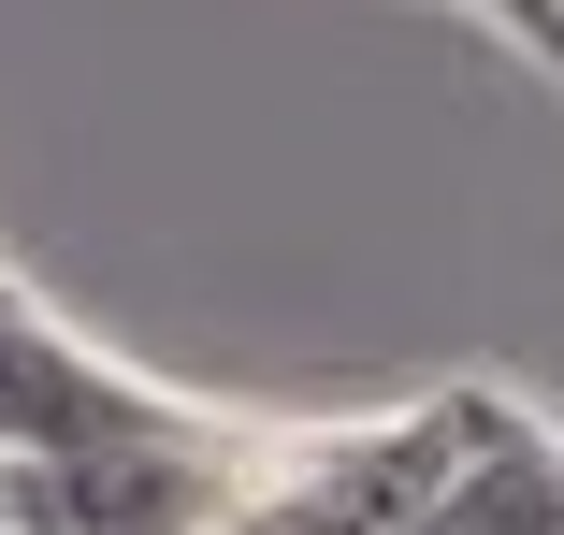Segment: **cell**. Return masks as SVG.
<instances>
[{"instance_id": "cell-4", "label": "cell", "mask_w": 564, "mask_h": 535, "mask_svg": "<svg viewBox=\"0 0 564 535\" xmlns=\"http://www.w3.org/2000/svg\"><path fill=\"white\" fill-rule=\"evenodd\" d=\"M405 535H564V449L521 435V419H492V435L464 449V478H448Z\"/></svg>"}, {"instance_id": "cell-2", "label": "cell", "mask_w": 564, "mask_h": 535, "mask_svg": "<svg viewBox=\"0 0 564 535\" xmlns=\"http://www.w3.org/2000/svg\"><path fill=\"white\" fill-rule=\"evenodd\" d=\"M507 405H420L391 419V435H348V449H318L290 478H247V506L217 521V535H405L448 478H464V449L492 435Z\"/></svg>"}, {"instance_id": "cell-5", "label": "cell", "mask_w": 564, "mask_h": 535, "mask_svg": "<svg viewBox=\"0 0 564 535\" xmlns=\"http://www.w3.org/2000/svg\"><path fill=\"white\" fill-rule=\"evenodd\" d=\"M0 535H15V506H0Z\"/></svg>"}, {"instance_id": "cell-1", "label": "cell", "mask_w": 564, "mask_h": 535, "mask_svg": "<svg viewBox=\"0 0 564 535\" xmlns=\"http://www.w3.org/2000/svg\"><path fill=\"white\" fill-rule=\"evenodd\" d=\"M247 449H217L203 419H145V435H101L58 463H0L15 535H217L247 506Z\"/></svg>"}, {"instance_id": "cell-3", "label": "cell", "mask_w": 564, "mask_h": 535, "mask_svg": "<svg viewBox=\"0 0 564 535\" xmlns=\"http://www.w3.org/2000/svg\"><path fill=\"white\" fill-rule=\"evenodd\" d=\"M145 419H174V405L131 391L117 362H87L73 334H44L0 290V463H58V449H101V435H145Z\"/></svg>"}]
</instances>
